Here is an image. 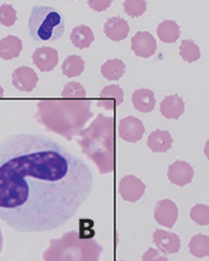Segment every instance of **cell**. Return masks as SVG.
Wrapping results in <instances>:
<instances>
[{"label": "cell", "mask_w": 209, "mask_h": 261, "mask_svg": "<svg viewBox=\"0 0 209 261\" xmlns=\"http://www.w3.org/2000/svg\"><path fill=\"white\" fill-rule=\"evenodd\" d=\"M152 238L154 245L157 246L158 250L166 255L177 254L180 251L181 242L180 238L178 237V234L157 229L153 232Z\"/></svg>", "instance_id": "obj_11"}, {"label": "cell", "mask_w": 209, "mask_h": 261, "mask_svg": "<svg viewBox=\"0 0 209 261\" xmlns=\"http://www.w3.org/2000/svg\"><path fill=\"white\" fill-rule=\"evenodd\" d=\"M179 55H180L182 61L187 63H193L200 60L201 53L200 48L194 41L192 40H182L180 47H179Z\"/></svg>", "instance_id": "obj_25"}, {"label": "cell", "mask_w": 209, "mask_h": 261, "mask_svg": "<svg viewBox=\"0 0 209 261\" xmlns=\"http://www.w3.org/2000/svg\"><path fill=\"white\" fill-rule=\"evenodd\" d=\"M145 133L143 122L135 116H127L119 122L118 134L121 140L128 143H137Z\"/></svg>", "instance_id": "obj_6"}, {"label": "cell", "mask_w": 209, "mask_h": 261, "mask_svg": "<svg viewBox=\"0 0 209 261\" xmlns=\"http://www.w3.org/2000/svg\"><path fill=\"white\" fill-rule=\"evenodd\" d=\"M179 210L177 204L169 199L158 201L154 205L153 217L158 224L165 226L167 229H172L177 223Z\"/></svg>", "instance_id": "obj_7"}, {"label": "cell", "mask_w": 209, "mask_h": 261, "mask_svg": "<svg viewBox=\"0 0 209 261\" xmlns=\"http://www.w3.org/2000/svg\"><path fill=\"white\" fill-rule=\"evenodd\" d=\"M12 83L20 92H33L39 83L36 72L28 66H20L12 74Z\"/></svg>", "instance_id": "obj_12"}, {"label": "cell", "mask_w": 209, "mask_h": 261, "mask_svg": "<svg viewBox=\"0 0 209 261\" xmlns=\"http://www.w3.org/2000/svg\"><path fill=\"white\" fill-rule=\"evenodd\" d=\"M22 41L18 36L8 35L0 41V58L11 61L18 58L22 51Z\"/></svg>", "instance_id": "obj_19"}, {"label": "cell", "mask_w": 209, "mask_h": 261, "mask_svg": "<svg viewBox=\"0 0 209 261\" xmlns=\"http://www.w3.org/2000/svg\"><path fill=\"white\" fill-rule=\"evenodd\" d=\"M191 220L200 226H206L209 224V205L198 203L191 209Z\"/></svg>", "instance_id": "obj_27"}, {"label": "cell", "mask_w": 209, "mask_h": 261, "mask_svg": "<svg viewBox=\"0 0 209 261\" xmlns=\"http://www.w3.org/2000/svg\"><path fill=\"white\" fill-rule=\"evenodd\" d=\"M167 260L166 254L163 253V252L154 250V248H149L148 252L143 255V260Z\"/></svg>", "instance_id": "obj_31"}, {"label": "cell", "mask_w": 209, "mask_h": 261, "mask_svg": "<svg viewBox=\"0 0 209 261\" xmlns=\"http://www.w3.org/2000/svg\"><path fill=\"white\" fill-rule=\"evenodd\" d=\"M78 145L98 167L100 174L113 173L115 168V122L113 116L99 114L79 134Z\"/></svg>", "instance_id": "obj_3"}, {"label": "cell", "mask_w": 209, "mask_h": 261, "mask_svg": "<svg viewBox=\"0 0 209 261\" xmlns=\"http://www.w3.org/2000/svg\"><path fill=\"white\" fill-rule=\"evenodd\" d=\"M129 32H130V28H129L128 22L120 16H113L103 24L104 35L114 42H120L127 39Z\"/></svg>", "instance_id": "obj_16"}, {"label": "cell", "mask_w": 209, "mask_h": 261, "mask_svg": "<svg viewBox=\"0 0 209 261\" xmlns=\"http://www.w3.org/2000/svg\"><path fill=\"white\" fill-rule=\"evenodd\" d=\"M146 186L143 181L135 175H125L119 182V194L124 201L136 202L144 195Z\"/></svg>", "instance_id": "obj_8"}, {"label": "cell", "mask_w": 209, "mask_h": 261, "mask_svg": "<svg viewBox=\"0 0 209 261\" xmlns=\"http://www.w3.org/2000/svg\"><path fill=\"white\" fill-rule=\"evenodd\" d=\"M203 153H204V155H206V158L209 161V140L206 142V144H204Z\"/></svg>", "instance_id": "obj_32"}, {"label": "cell", "mask_w": 209, "mask_h": 261, "mask_svg": "<svg viewBox=\"0 0 209 261\" xmlns=\"http://www.w3.org/2000/svg\"><path fill=\"white\" fill-rule=\"evenodd\" d=\"M84 69H85V62L77 55H70L62 64L63 74L68 78L78 77L84 72Z\"/></svg>", "instance_id": "obj_23"}, {"label": "cell", "mask_w": 209, "mask_h": 261, "mask_svg": "<svg viewBox=\"0 0 209 261\" xmlns=\"http://www.w3.org/2000/svg\"><path fill=\"white\" fill-rule=\"evenodd\" d=\"M188 250L195 258H206L209 255V236L202 233L193 236L188 244Z\"/></svg>", "instance_id": "obj_24"}, {"label": "cell", "mask_w": 209, "mask_h": 261, "mask_svg": "<svg viewBox=\"0 0 209 261\" xmlns=\"http://www.w3.org/2000/svg\"><path fill=\"white\" fill-rule=\"evenodd\" d=\"M62 96L65 99H85L86 91L79 83H69L63 88Z\"/></svg>", "instance_id": "obj_28"}, {"label": "cell", "mask_w": 209, "mask_h": 261, "mask_svg": "<svg viewBox=\"0 0 209 261\" xmlns=\"http://www.w3.org/2000/svg\"><path fill=\"white\" fill-rule=\"evenodd\" d=\"M70 40L72 42L73 47L77 49H86L91 47L94 41V34L92 29L85 24H81L72 29L70 35Z\"/></svg>", "instance_id": "obj_20"}, {"label": "cell", "mask_w": 209, "mask_h": 261, "mask_svg": "<svg viewBox=\"0 0 209 261\" xmlns=\"http://www.w3.org/2000/svg\"><path fill=\"white\" fill-rule=\"evenodd\" d=\"M4 96V88L0 86V98H3Z\"/></svg>", "instance_id": "obj_33"}, {"label": "cell", "mask_w": 209, "mask_h": 261, "mask_svg": "<svg viewBox=\"0 0 209 261\" xmlns=\"http://www.w3.org/2000/svg\"><path fill=\"white\" fill-rule=\"evenodd\" d=\"M70 2H72V0H70Z\"/></svg>", "instance_id": "obj_34"}, {"label": "cell", "mask_w": 209, "mask_h": 261, "mask_svg": "<svg viewBox=\"0 0 209 261\" xmlns=\"http://www.w3.org/2000/svg\"><path fill=\"white\" fill-rule=\"evenodd\" d=\"M132 102L137 112L140 113H150L156 106V98L151 90L146 88H139L133 93Z\"/></svg>", "instance_id": "obj_18"}, {"label": "cell", "mask_w": 209, "mask_h": 261, "mask_svg": "<svg viewBox=\"0 0 209 261\" xmlns=\"http://www.w3.org/2000/svg\"><path fill=\"white\" fill-rule=\"evenodd\" d=\"M18 20L16 16V10L12 5L8 4H4L0 6V24L5 27H12Z\"/></svg>", "instance_id": "obj_29"}, {"label": "cell", "mask_w": 209, "mask_h": 261, "mask_svg": "<svg viewBox=\"0 0 209 261\" xmlns=\"http://www.w3.org/2000/svg\"><path fill=\"white\" fill-rule=\"evenodd\" d=\"M91 100L74 99L73 101L50 100L39 103L40 122L49 132H54L71 141L81 134L93 113L91 112Z\"/></svg>", "instance_id": "obj_2"}, {"label": "cell", "mask_w": 209, "mask_h": 261, "mask_svg": "<svg viewBox=\"0 0 209 261\" xmlns=\"http://www.w3.org/2000/svg\"><path fill=\"white\" fill-rule=\"evenodd\" d=\"M32 58L41 72H50L58 64V51L50 47H42L35 50Z\"/></svg>", "instance_id": "obj_13"}, {"label": "cell", "mask_w": 209, "mask_h": 261, "mask_svg": "<svg viewBox=\"0 0 209 261\" xmlns=\"http://www.w3.org/2000/svg\"><path fill=\"white\" fill-rule=\"evenodd\" d=\"M29 35L36 42L57 41L64 35L65 22L56 8L34 6L28 21Z\"/></svg>", "instance_id": "obj_4"}, {"label": "cell", "mask_w": 209, "mask_h": 261, "mask_svg": "<svg viewBox=\"0 0 209 261\" xmlns=\"http://www.w3.org/2000/svg\"><path fill=\"white\" fill-rule=\"evenodd\" d=\"M112 2L113 0H87V4H89L91 10L101 13L111 7Z\"/></svg>", "instance_id": "obj_30"}, {"label": "cell", "mask_w": 209, "mask_h": 261, "mask_svg": "<svg viewBox=\"0 0 209 261\" xmlns=\"http://www.w3.org/2000/svg\"><path fill=\"white\" fill-rule=\"evenodd\" d=\"M125 72V64L124 63L114 58V60H108L107 62L103 63L101 66V74L103 78H106L110 82L119 81L120 78H122V75Z\"/></svg>", "instance_id": "obj_22"}, {"label": "cell", "mask_w": 209, "mask_h": 261, "mask_svg": "<svg viewBox=\"0 0 209 261\" xmlns=\"http://www.w3.org/2000/svg\"><path fill=\"white\" fill-rule=\"evenodd\" d=\"M160 112L167 120H179L185 112V102L178 94L167 95L160 105Z\"/></svg>", "instance_id": "obj_15"}, {"label": "cell", "mask_w": 209, "mask_h": 261, "mask_svg": "<svg viewBox=\"0 0 209 261\" xmlns=\"http://www.w3.org/2000/svg\"><path fill=\"white\" fill-rule=\"evenodd\" d=\"M48 251L56 252L47 259L63 260H98L101 255L102 247L92 239L82 238L76 231L63 236L60 241H53Z\"/></svg>", "instance_id": "obj_5"}, {"label": "cell", "mask_w": 209, "mask_h": 261, "mask_svg": "<svg viewBox=\"0 0 209 261\" xmlns=\"http://www.w3.org/2000/svg\"><path fill=\"white\" fill-rule=\"evenodd\" d=\"M193 176L194 168L190 163L184 161H175L173 164H171L167 170V178L170 182H172L175 186H186L192 182Z\"/></svg>", "instance_id": "obj_10"}, {"label": "cell", "mask_w": 209, "mask_h": 261, "mask_svg": "<svg viewBox=\"0 0 209 261\" xmlns=\"http://www.w3.org/2000/svg\"><path fill=\"white\" fill-rule=\"evenodd\" d=\"M172 136L166 130H154L148 137L149 149L156 153H165L172 146Z\"/></svg>", "instance_id": "obj_17"}, {"label": "cell", "mask_w": 209, "mask_h": 261, "mask_svg": "<svg viewBox=\"0 0 209 261\" xmlns=\"http://www.w3.org/2000/svg\"><path fill=\"white\" fill-rule=\"evenodd\" d=\"M146 0H124L123 10L124 13L130 18H140L146 11Z\"/></svg>", "instance_id": "obj_26"}, {"label": "cell", "mask_w": 209, "mask_h": 261, "mask_svg": "<svg viewBox=\"0 0 209 261\" xmlns=\"http://www.w3.org/2000/svg\"><path fill=\"white\" fill-rule=\"evenodd\" d=\"M157 36L163 43H175L180 37V27L174 20H165L158 24Z\"/></svg>", "instance_id": "obj_21"}, {"label": "cell", "mask_w": 209, "mask_h": 261, "mask_svg": "<svg viewBox=\"0 0 209 261\" xmlns=\"http://www.w3.org/2000/svg\"><path fill=\"white\" fill-rule=\"evenodd\" d=\"M123 102V91L119 85L103 87L98 98V107L113 112Z\"/></svg>", "instance_id": "obj_14"}, {"label": "cell", "mask_w": 209, "mask_h": 261, "mask_svg": "<svg viewBox=\"0 0 209 261\" xmlns=\"http://www.w3.org/2000/svg\"><path fill=\"white\" fill-rule=\"evenodd\" d=\"M93 173L66 147L43 135L0 142V220L22 233L68 223L91 194Z\"/></svg>", "instance_id": "obj_1"}, {"label": "cell", "mask_w": 209, "mask_h": 261, "mask_svg": "<svg viewBox=\"0 0 209 261\" xmlns=\"http://www.w3.org/2000/svg\"><path fill=\"white\" fill-rule=\"evenodd\" d=\"M132 50L137 57H151L157 50L156 39L149 32H137L132 39Z\"/></svg>", "instance_id": "obj_9"}]
</instances>
